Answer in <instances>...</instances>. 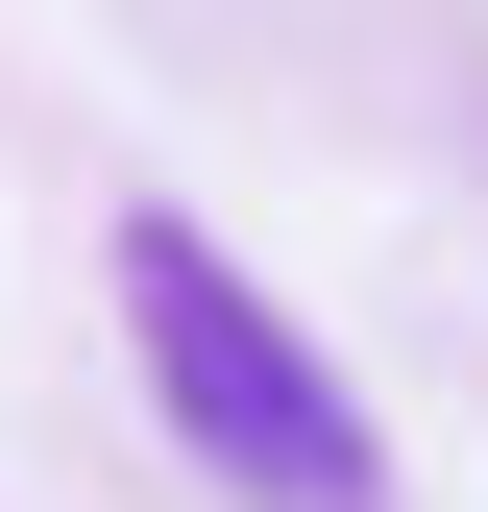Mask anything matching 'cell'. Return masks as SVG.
<instances>
[{"label": "cell", "instance_id": "cell-1", "mask_svg": "<svg viewBox=\"0 0 488 512\" xmlns=\"http://www.w3.org/2000/svg\"><path fill=\"white\" fill-rule=\"evenodd\" d=\"M122 342H147L171 439H196V464H220L244 512H391V439L342 415V366L293 342V317L244 293L196 220H122Z\"/></svg>", "mask_w": 488, "mask_h": 512}]
</instances>
